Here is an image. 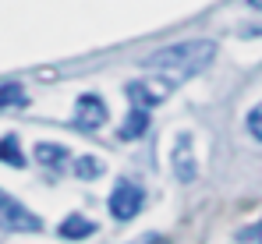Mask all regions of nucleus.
Wrapping results in <instances>:
<instances>
[{"label":"nucleus","mask_w":262,"mask_h":244,"mask_svg":"<svg viewBox=\"0 0 262 244\" xmlns=\"http://www.w3.org/2000/svg\"><path fill=\"white\" fill-rule=\"evenodd\" d=\"M237 241H241V244H262V219H259V223H252V227H245V230L237 234Z\"/></svg>","instance_id":"14"},{"label":"nucleus","mask_w":262,"mask_h":244,"mask_svg":"<svg viewBox=\"0 0 262 244\" xmlns=\"http://www.w3.org/2000/svg\"><path fill=\"white\" fill-rule=\"evenodd\" d=\"M96 234V223L92 219H85V216H68L64 223H60V237H68V241H85V237H92Z\"/></svg>","instance_id":"8"},{"label":"nucleus","mask_w":262,"mask_h":244,"mask_svg":"<svg viewBox=\"0 0 262 244\" xmlns=\"http://www.w3.org/2000/svg\"><path fill=\"white\" fill-rule=\"evenodd\" d=\"M0 163H7V166H25V156H21V145H18V138L14 135H4L0 138Z\"/></svg>","instance_id":"9"},{"label":"nucleus","mask_w":262,"mask_h":244,"mask_svg":"<svg viewBox=\"0 0 262 244\" xmlns=\"http://www.w3.org/2000/svg\"><path fill=\"white\" fill-rule=\"evenodd\" d=\"M145 205V191L135 181H117V188L110 191V212L114 219H135Z\"/></svg>","instance_id":"3"},{"label":"nucleus","mask_w":262,"mask_h":244,"mask_svg":"<svg viewBox=\"0 0 262 244\" xmlns=\"http://www.w3.org/2000/svg\"><path fill=\"white\" fill-rule=\"evenodd\" d=\"M170 166H174V177L181 184H191L199 177V163H195V152H191V138L188 135H177L174 152H170Z\"/></svg>","instance_id":"5"},{"label":"nucleus","mask_w":262,"mask_h":244,"mask_svg":"<svg viewBox=\"0 0 262 244\" xmlns=\"http://www.w3.org/2000/svg\"><path fill=\"white\" fill-rule=\"evenodd\" d=\"M170 88L174 85H167L163 78H142V81H128V99L135 103V106H156V103H163L167 96H170Z\"/></svg>","instance_id":"4"},{"label":"nucleus","mask_w":262,"mask_h":244,"mask_svg":"<svg viewBox=\"0 0 262 244\" xmlns=\"http://www.w3.org/2000/svg\"><path fill=\"white\" fill-rule=\"evenodd\" d=\"M25 103H29V96H25L21 85H14V81L0 85V110H4V106H25Z\"/></svg>","instance_id":"11"},{"label":"nucleus","mask_w":262,"mask_h":244,"mask_svg":"<svg viewBox=\"0 0 262 244\" xmlns=\"http://www.w3.org/2000/svg\"><path fill=\"white\" fill-rule=\"evenodd\" d=\"M36 160L43 163V166H60V163L68 160V149L64 145H53V142H39L36 145Z\"/></svg>","instance_id":"10"},{"label":"nucleus","mask_w":262,"mask_h":244,"mask_svg":"<svg viewBox=\"0 0 262 244\" xmlns=\"http://www.w3.org/2000/svg\"><path fill=\"white\" fill-rule=\"evenodd\" d=\"M75 173L85 177V181H92V177L103 173V160H96V156H78V160H75Z\"/></svg>","instance_id":"12"},{"label":"nucleus","mask_w":262,"mask_h":244,"mask_svg":"<svg viewBox=\"0 0 262 244\" xmlns=\"http://www.w3.org/2000/svg\"><path fill=\"white\" fill-rule=\"evenodd\" d=\"M103 121H106V103L96 92L78 96V103H75V124L78 127H99Z\"/></svg>","instance_id":"6"},{"label":"nucleus","mask_w":262,"mask_h":244,"mask_svg":"<svg viewBox=\"0 0 262 244\" xmlns=\"http://www.w3.org/2000/svg\"><path fill=\"white\" fill-rule=\"evenodd\" d=\"M145 127H149V106H135L128 117H124V124H121V131H117V138H124V142H131V138H138V135H145Z\"/></svg>","instance_id":"7"},{"label":"nucleus","mask_w":262,"mask_h":244,"mask_svg":"<svg viewBox=\"0 0 262 244\" xmlns=\"http://www.w3.org/2000/svg\"><path fill=\"white\" fill-rule=\"evenodd\" d=\"M245 124H248V131H252V138H259V142H262V103H259V106H252V110H248V117H245Z\"/></svg>","instance_id":"13"},{"label":"nucleus","mask_w":262,"mask_h":244,"mask_svg":"<svg viewBox=\"0 0 262 244\" xmlns=\"http://www.w3.org/2000/svg\"><path fill=\"white\" fill-rule=\"evenodd\" d=\"M0 227L18 230V234H36V230H43V219L36 212H29L18 198H11L7 191H0Z\"/></svg>","instance_id":"2"},{"label":"nucleus","mask_w":262,"mask_h":244,"mask_svg":"<svg viewBox=\"0 0 262 244\" xmlns=\"http://www.w3.org/2000/svg\"><path fill=\"white\" fill-rule=\"evenodd\" d=\"M248 7H255V11H262V0H248Z\"/></svg>","instance_id":"15"},{"label":"nucleus","mask_w":262,"mask_h":244,"mask_svg":"<svg viewBox=\"0 0 262 244\" xmlns=\"http://www.w3.org/2000/svg\"><path fill=\"white\" fill-rule=\"evenodd\" d=\"M216 57V42L213 39H184L174 46H163L156 53L145 57V71L163 78L167 85H181V81L195 78L202 68H209V60Z\"/></svg>","instance_id":"1"},{"label":"nucleus","mask_w":262,"mask_h":244,"mask_svg":"<svg viewBox=\"0 0 262 244\" xmlns=\"http://www.w3.org/2000/svg\"><path fill=\"white\" fill-rule=\"evenodd\" d=\"M152 244H163V241H152Z\"/></svg>","instance_id":"16"}]
</instances>
